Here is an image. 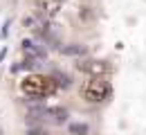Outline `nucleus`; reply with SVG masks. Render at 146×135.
Masks as SVG:
<instances>
[{
    "mask_svg": "<svg viewBox=\"0 0 146 135\" xmlns=\"http://www.w3.org/2000/svg\"><path fill=\"white\" fill-rule=\"evenodd\" d=\"M20 88H23V92H25L27 97L40 99V97L52 95V92L56 90V83H54V79L47 77V74H29V77L23 79Z\"/></svg>",
    "mask_w": 146,
    "mask_h": 135,
    "instance_id": "obj_1",
    "label": "nucleus"
},
{
    "mask_svg": "<svg viewBox=\"0 0 146 135\" xmlns=\"http://www.w3.org/2000/svg\"><path fill=\"white\" fill-rule=\"evenodd\" d=\"M38 9L47 16V18H54L56 14L61 11V0H36Z\"/></svg>",
    "mask_w": 146,
    "mask_h": 135,
    "instance_id": "obj_4",
    "label": "nucleus"
},
{
    "mask_svg": "<svg viewBox=\"0 0 146 135\" xmlns=\"http://www.w3.org/2000/svg\"><path fill=\"white\" fill-rule=\"evenodd\" d=\"M79 70L88 72L90 77H104V74L108 72V65H106L104 61H81V63H79Z\"/></svg>",
    "mask_w": 146,
    "mask_h": 135,
    "instance_id": "obj_3",
    "label": "nucleus"
},
{
    "mask_svg": "<svg viewBox=\"0 0 146 135\" xmlns=\"http://www.w3.org/2000/svg\"><path fill=\"white\" fill-rule=\"evenodd\" d=\"M29 135H45V133H43V131H32Z\"/></svg>",
    "mask_w": 146,
    "mask_h": 135,
    "instance_id": "obj_6",
    "label": "nucleus"
},
{
    "mask_svg": "<svg viewBox=\"0 0 146 135\" xmlns=\"http://www.w3.org/2000/svg\"><path fill=\"white\" fill-rule=\"evenodd\" d=\"M110 95H112V88H110V83L104 77H90L81 86V97L86 101H90V104H101Z\"/></svg>",
    "mask_w": 146,
    "mask_h": 135,
    "instance_id": "obj_2",
    "label": "nucleus"
},
{
    "mask_svg": "<svg viewBox=\"0 0 146 135\" xmlns=\"http://www.w3.org/2000/svg\"><path fill=\"white\" fill-rule=\"evenodd\" d=\"M70 131L76 133V135H86V133H88V126H83V124H72V126H70Z\"/></svg>",
    "mask_w": 146,
    "mask_h": 135,
    "instance_id": "obj_5",
    "label": "nucleus"
}]
</instances>
